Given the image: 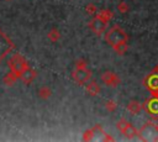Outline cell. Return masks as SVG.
I'll list each match as a JSON object with an SVG mask.
<instances>
[{
  "label": "cell",
  "mask_w": 158,
  "mask_h": 142,
  "mask_svg": "<svg viewBox=\"0 0 158 142\" xmlns=\"http://www.w3.org/2000/svg\"><path fill=\"white\" fill-rule=\"evenodd\" d=\"M138 138L141 141H158V123L146 122L138 131Z\"/></svg>",
  "instance_id": "1"
},
{
  "label": "cell",
  "mask_w": 158,
  "mask_h": 142,
  "mask_svg": "<svg viewBox=\"0 0 158 142\" xmlns=\"http://www.w3.org/2000/svg\"><path fill=\"white\" fill-rule=\"evenodd\" d=\"M7 65H9L10 70H11L14 74L17 75L19 79H20L21 73L28 67L27 61H26L21 54H19V53H15V54H12V56L10 57V59L7 61Z\"/></svg>",
  "instance_id": "2"
},
{
  "label": "cell",
  "mask_w": 158,
  "mask_h": 142,
  "mask_svg": "<svg viewBox=\"0 0 158 142\" xmlns=\"http://www.w3.org/2000/svg\"><path fill=\"white\" fill-rule=\"evenodd\" d=\"M105 41L112 47L120 42H125L127 41V33L120 27V26H114L111 27L106 35H105Z\"/></svg>",
  "instance_id": "3"
},
{
  "label": "cell",
  "mask_w": 158,
  "mask_h": 142,
  "mask_svg": "<svg viewBox=\"0 0 158 142\" xmlns=\"http://www.w3.org/2000/svg\"><path fill=\"white\" fill-rule=\"evenodd\" d=\"M14 47L15 44L11 38L2 30H0V62L5 59V57L14 49Z\"/></svg>",
  "instance_id": "4"
},
{
  "label": "cell",
  "mask_w": 158,
  "mask_h": 142,
  "mask_svg": "<svg viewBox=\"0 0 158 142\" xmlns=\"http://www.w3.org/2000/svg\"><path fill=\"white\" fill-rule=\"evenodd\" d=\"M72 78L78 84H85L91 78V70H89L86 67L85 68H75L72 73Z\"/></svg>",
  "instance_id": "5"
},
{
  "label": "cell",
  "mask_w": 158,
  "mask_h": 142,
  "mask_svg": "<svg viewBox=\"0 0 158 142\" xmlns=\"http://www.w3.org/2000/svg\"><path fill=\"white\" fill-rule=\"evenodd\" d=\"M101 80H102V83L105 85L111 86V88H116L120 84V81H121L118 75L115 74L114 72H104L101 74Z\"/></svg>",
  "instance_id": "6"
},
{
  "label": "cell",
  "mask_w": 158,
  "mask_h": 142,
  "mask_svg": "<svg viewBox=\"0 0 158 142\" xmlns=\"http://www.w3.org/2000/svg\"><path fill=\"white\" fill-rule=\"evenodd\" d=\"M106 23H107V22H105L104 20L99 19L98 16H95V17L89 22V27H90V30H91L95 35L100 36V35L105 31V28H106Z\"/></svg>",
  "instance_id": "7"
},
{
  "label": "cell",
  "mask_w": 158,
  "mask_h": 142,
  "mask_svg": "<svg viewBox=\"0 0 158 142\" xmlns=\"http://www.w3.org/2000/svg\"><path fill=\"white\" fill-rule=\"evenodd\" d=\"M144 110L152 116H158V96H153L149 100H146Z\"/></svg>",
  "instance_id": "8"
},
{
  "label": "cell",
  "mask_w": 158,
  "mask_h": 142,
  "mask_svg": "<svg viewBox=\"0 0 158 142\" xmlns=\"http://www.w3.org/2000/svg\"><path fill=\"white\" fill-rule=\"evenodd\" d=\"M36 75H37V72L35 70V69H32L30 65L21 73V75H20V79L22 80V83H25V84H31L32 81H33V79L36 78Z\"/></svg>",
  "instance_id": "9"
},
{
  "label": "cell",
  "mask_w": 158,
  "mask_h": 142,
  "mask_svg": "<svg viewBox=\"0 0 158 142\" xmlns=\"http://www.w3.org/2000/svg\"><path fill=\"white\" fill-rule=\"evenodd\" d=\"M126 109L128 110L130 114L137 115V114H139L141 110H142V104H141L139 101H137V100H130L128 104H127V106H126Z\"/></svg>",
  "instance_id": "10"
},
{
  "label": "cell",
  "mask_w": 158,
  "mask_h": 142,
  "mask_svg": "<svg viewBox=\"0 0 158 142\" xmlns=\"http://www.w3.org/2000/svg\"><path fill=\"white\" fill-rule=\"evenodd\" d=\"M125 137H127V138H133V137H136V136H138V130L132 125V123H128L127 126H126V128L121 132Z\"/></svg>",
  "instance_id": "11"
},
{
  "label": "cell",
  "mask_w": 158,
  "mask_h": 142,
  "mask_svg": "<svg viewBox=\"0 0 158 142\" xmlns=\"http://www.w3.org/2000/svg\"><path fill=\"white\" fill-rule=\"evenodd\" d=\"M98 131H101L102 132V127L100 125H96L95 127H93L90 130H86L84 132V135H83V141H90V140H93L95 132H98Z\"/></svg>",
  "instance_id": "12"
},
{
  "label": "cell",
  "mask_w": 158,
  "mask_h": 142,
  "mask_svg": "<svg viewBox=\"0 0 158 142\" xmlns=\"http://www.w3.org/2000/svg\"><path fill=\"white\" fill-rule=\"evenodd\" d=\"M19 78H17V75L16 74H14L11 70L9 72V73H6L5 75H4V78H2V81H4V84L6 85V86H11V85H14L15 83H16V80H17Z\"/></svg>",
  "instance_id": "13"
},
{
  "label": "cell",
  "mask_w": 158,
  "mask_h": 142,
  "mask_svg": "<svg viewBox=\"0 0 158 142\" xmlns=\"http://www.w3.org/2000/svg\"><path fill=\"white\" fill-rule=\"evenodd\" d=\"M85 89H86V93L89 95H91V96H95V95H98L100 93V86L95 81H90L89 84H86Z\"/></svg>",
  "instance_id": "14"
},
{
  "label": "cell",
  "mask_w": 158,
  "mask_h": 142,
  "mask_svg": "<svg viewBox=\"0 0 158 142\" xmlns=\"http://www.w3.org/2000/svg\"><path fill=\"white\" fill-rule=\"evenodd\" d=\"M112 48H114V51H115L117 54L122 56V54L127 51V41H125V42H120V43L112 46Z\"/></svg>",
  "instance_id": "15"
},
{
  "label": "cell",
  "mask_w": 158,
  "mask_h": 142,
  "mask_svg": "<svg viewBox=\"0 0 158 142\" xmlns=\"http://www.w3.org/2000/svg\"><path fill=\"white\" fill-rule=\"evenodd\" d=\"M99 19H101V20H104L105 22H109L111 19H112V12L110 11V10H106V9H104V10H101V11H99V15H96Z\"/></svg>",
  "instance_id": "16"
},
{
  "label": "cell",
  "mask_w": 158,
  "mask_h": 142,
  "mask_svg": "<svg viewBox=\"0 0 158 142\" xmlns=\"http://www.w3.org/2000/svg\"><path fill=\"white\" fill-rule=\"evenodd\" d=\"M47 37L51 42H57L59 38H60V32L57 30V28H52L49 30V32L47 33Z\"/></svg>",
  "instance_id": "17"
},
{
  "label": "cell",
  "mask_w": 158,
  "mask_h": 142,
  "mask_svg": "<svg viewBox=\"0 0 158 142\" xmlns=\"http://www.w3.org/2000/svg\"><path fill=\"white\" fill-rule=\"evenodd\" d=\"M51 95H52V90H51L48 86H42V88H40V90H38V96H40L41 99L46 100V99H48Z\"/></svg>",
  "instance_id": "18"
},
{
  "label": "cell",
  "mask_w": 158,
  "mask_h": 142,
  "mask_svg": "<svg viewBox=\"0 0 158 142\" xmlns=\"http://www.w3.org/2000/svg\"><path fill=\"white\" fill-rule=\"evenodd\" d=\"M117 10H118L121 14H126V12H128V10H130L128 4H127L126 1H120L118 5H117Z\"/></svg>",
  "instance_id": "19"
},
{
  "label": "cell",
  "mask_w": 158,
  "mask_h": 142,
  "mask_svg": "<svg viewBox=\"0 0 158 142\" xmlns=\"http://www.w3.org/2000/svg\"><path fill=\"white\" fill-rule=\"evenodd\" d=\"M116 107H117V104H116V101H114V100H109V101H106V104H105V109H106L107 111H110V112H114V111L116 110Z\"/></svg>",
  "instance_id": "20"
},
{
  "label": "cell",
  "mask_w": 158,
  "mask_h": 142,
  "mask_svg": "<svg viewBox=\"0 0 158 142\" xmlns=\"http://www.w3.org/2000/svg\"><path fill=\"white\" fill-rule=\"evenodd\" d=\"M128 123H130V122H128L126 119H120V120L116 122V127H117V128H118V130L122 132V131L126 128V126H127Z\"/></svg>",
  "instance_id": "21"
},
{
  "label": "cell",
  "mask_w": 158,
  "mask_h": 142,
  "mask_svg": "<svg viewBox=\"0 0 158 142\" xmlns=\"http://www.w3.org/2000/svg\"><path fill=\"white\" fill-rule=\"evenodd\" d=\"M85 11L89 14V15H95L96 14V6L94 4H88L85 6Z\"/></svg>",
  "instance_id": "22"
},
{
  "label": "cell",
  "mask_w": 158,
  "mask_h": 142,
  "mask_svg": "<svg viewBox=\"0 0 158 142\" xmlns=\"http://www.w3.org/2000/svg\"><path fill=\"white\" fill-rule=\"evenodd\" d=\"M86 67V62L84 61V59H79V61H77V63H75V68H85Z\"/></svg>",
  "instance_id": "23"
},
{
  "label": "cell",
  "mask_w": 158,
  "mask_h": 142,
  "mask_svg": "<svg viewBox=\"0 0 158 142\" xmlns=\"http://www.w3.org/2000/svg\"><path fill=\"white\" fill-rule=\"evenodd\" d=\"M104 141H114V138L111 137V136H107V135H105V137L102 138Z\"/></svg>",
  "instance_id": "24"
},
{
  "label": "cell",
  "mask_w": 158,
  "mask_h": 142,
  "mask_svg": "<svg viewBox=\"0 0 158 142\" xmlns=\"http://www.w3.org/2000/svg\"><path fill=\"white\" fill-rule=\"evenodd\" d=\"M152 73H156V74H158V64L153 68V70H152Z\"/></svg>",
  "instance_id": "25"
},
{
  "label": "cell",
  "mask_w": 158,
  "mask_h": 142,
  "mask_svg": "<svg viewBox=\"0 0 158 142\" xmlns=\"http://www.w3.org/2000/svg\"><path fill=\"white\" fill-rule=\"evenodd\" d=\"M152 95H153V96H158V90H157L154 94H152Z\"/></svg>",
  "instance_id": "26"
}]
</instances>
